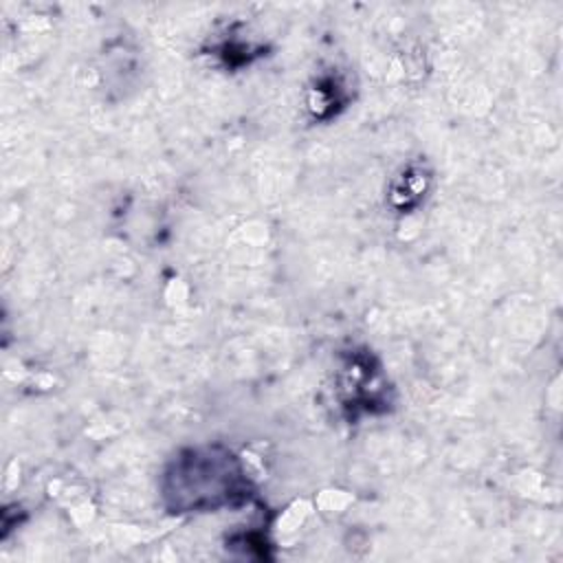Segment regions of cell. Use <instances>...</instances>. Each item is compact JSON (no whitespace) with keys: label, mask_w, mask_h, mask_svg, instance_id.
I'll use <instances>...</instances> for the list:
<instances>
[{"label":"cell","mask_w":563,"mask_h":563,"mask_svg":"<svg viewBox=\"0 0 563 563\" xmlns=\"http://www.w3.org/2000/svg\"><path fill=\"white\" fill-rule=\"evenodd\" d=\"M246 484L229 451L196 449L178 457L165 477V497L178 512L213 510L244 497Z\"/></svg>","instance_id":"obj_1"}]
</instances>
